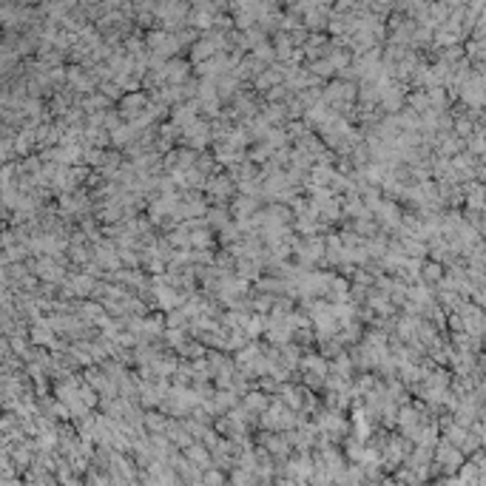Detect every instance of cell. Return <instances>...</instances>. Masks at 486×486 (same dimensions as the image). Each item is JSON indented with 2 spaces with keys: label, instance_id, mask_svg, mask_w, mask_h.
Returning <instances> with one entry per match:
<instances>
[{
  "label": "cell",
  "instance_id": "obj_2",
  "mask_svg": "<svg viewBox=\"0 0 486 486\" xmlns=\"http://www.w3.org/2000/svg\"><path fill=\"white\" fill-rule=\"evenodd\" d=\"M182 143L188 145V148H194V151H202L205 145H211V143H214V128H211V123L199 117L194 125H188V128L182 131Z\"/></svg>",
  "mask_w": 486,
  "mask_h": 486
},
{
  "label": "cell",
  "instance_id": "obj_5",
  "mask_svg": "<svg viewBox=\"0 0 486 486\" xmlns=\"http://www.w3.org/2000/svg\"><path fill=\"white\" fill-rule=\"evenodd\" d=\"M222 49L216 45V40L211 37V34H202L194 45H191V63L196 65V63H205V60H211V57H216Z\"/></svg>",
  "mask_w": 486,
  "mask_h": 486
},
{
  "label": "cell",
  "instance_id": "obj_12",
  "mask_svg": "<svg viewBox=\"0 0 486 486\" xmlns=\"http://www.w3.org/2000/svg\"><path fill=\"white\" fill-rule=\"evenodd\" d=\"M424 276H427V279H438V276H441V270H438L435 265H427V267H424Z\"/></svg>",
  "mask_w": 486,
  "mask_h": 486
},
{
  "label": "cell",
  "instance_id": "obj_7",
  "mask_svg": "<svg viewBox=\"0 0 486 486\" xmlns=\"http://www.w3.org/2000/svg\"><path fill=\"white\" fill-rule=\"evenodd\" d=\"M242 407L250 409L253 415H262L270 407V398L265 396V389H247L245 396H242Z\"/></svg>",
  "mask_w": 486,
  "mask_h": 486
},
{
  "label": "cell",
  "instance_id": "obj_9",
  "mask_svg": "<svg viewBox=\"0 0 486 486\" xmlns=\"http://www.w3.org/2000/svg\"><path fill=\"white\" fill-rule=\"evenodd\" d=\"M207 225H211V227H216V230H222L227 222H230V214L225 211V207L222 205H214V207H207Z\"/></svg>",
  "mask_w": 486,
  "mask_h": 486
},
{
  "label": "cell",
  "instance_id": "obj_10",
  "mask_svg": "<svg viewBox=\"0 0 486 486\" xmlns=\"http://www.w3.org/2000/svg\"><path fill=\"white\" fill-rule=\"evenodd\" d=\"M214 245V234H211V225L196 227L191 230V247H211Z\"/></svg>",
  "mask_w": 486,
  "mask_h": 486
},
{
  "label": "cell",
  "instance_id": "obj_11",
  "mask_svg": "<svg viewBox=\"0 0 486 486\" xmlns=\"http://www.w3.org/2000/svg\"><path fill=\"white\" fill-rule=\"evenodd\" d=\"M202 480H207V483H219V480H225V475H222V472H205Z\"/></svg>",
  "mask_w": 486,
  "mask_h": 486
},
{
  "label": "cell",
  "instance_id": "obj_6",
  "mask_svg": "<svg viewBox=\"0 0 486 486\" xmlns=\"http://www.w3.org/2000/svg\"><path fill=\"white\" fill-rule=\"evenodd\" d=\"M54 327L49 321H45V316L40 318V321H34V327H29V338H32V344H37V347H52L54 344Z\"/></svg>",
  "mask_w": 486,
  "mask_h": 486
},
{
  "label": "cell",
  "instance_id": "obj_3",
  "mask_svg": "<svg viewBox=\"0 0 486 486\" xmlns=\"http://www.w3.org/2000/svg\"><path fill=\"white\" fill-rule=\"evenodd\" d=\"M151 105V100H148V94L145 91H125V94L120 97V114L125 120H134V117H140V114L145 111Z\"/></svg>",
  "mask_w": 486,
  "mask_h": 486
},
{
  "label": "cell",
  "instance_id": "obj_4",
  "mask_svg": "<svg viewBox=\"0 0 486 486\" xmlns=\"http://www.w3.org/2000/svg\"><path fill=\"white\" fill-rule=\"evenodd\" d=\"M162 72H165L171 85H182L185 80H191L194 63H185L182 57H171V60H165V65H162Z\"/></svg>",
  "mask_w": 486,
  "mask_h": 486
},
{
  "label": "cell",
  "instance_id": "obj_8",
  "mask_svg": "<svg viewBox=\"0 0 486 486\" xmlns=\"http://www.w3.org/2000/svg\"><path fill=\"white\" fill-rule=\"evenodd\" d=\"M168 424H171V418L165 415V409H162V412H148V415H145V429H148V432H165Z\"/></svg>",
  "mask_w": 486,
  "mask_h": 486
},
{
  "label": "cell",
  "instance_id": "obj_1",
  "mask_svg": "<svg viewBox=\"0 0 486 486\" xmlns=\"http://www.w3.org/2000/svg\"><path fill=\"white\" fill-rule=\"evenodd\" d=\"M236 188H239L236 179L230 176V174H222V171H219V174H214L211 179H207L205 196L211 199L214 205H225V202H230V199L236 196Z\"/></svg>",
  "mask_w": 486,
  "mask_h": 486
}]
</instances>
